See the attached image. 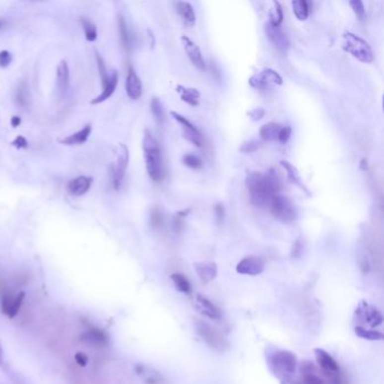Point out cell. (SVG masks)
Masks as SVG:
<instances>
[{
  "mask_svg": "<svg viewBox=\"0 0 384 384\" xmlns=\"http://www.w3.org/2000/svg\"><path fill=\"white\" fill-rule=\"evenodd\" d=\"M1 358H2V348H1V345H0V363H1Z\"/></svg>",
  "mask_w": 384,
  "mask_h": 384,
  "instance_id": "cell-54",
  "label": "cell"
},
{
  "mask_svg": "<svg viewBox=\"0 0 384 384\" xmlns=\"http://www.w3.org/2000/svg\"><path fill=\"white\" fill-rule=\"evenodd\" d=\"M10 124H11V127L14 128H18L19 125L22 124V119H20L18 115H14V116H12V118L10 119Z\"/></svg>",
  "mask_w": 384,
  "mask_h": 384,
  "instance_id": "cell-52",
  "label": "cell"
},
{
  "mask_svg": "<svg viewBox=\"0 0 384 384\" xmlns=\"http://www.w3.org/2000/svg\"><path fill=\"white\" fill-rule=\"evenodd\" d=\"M303 383L304 384H323V381L317 374H314L311 372H306L303 377Z\"/></svg>",
  "mask_w": 384,
  "mask_h": 384,
  "instance_id": "cell-45",
  "label": "cell"
},
{
  "mask_svg": "<svg viewBox=\"0 0 384 384\" xmlns=\"http://www.w3.org/2000/svg\"><path fill=\"white\" fill-rule=\"evenodd\" d=\"M119 30H120L121 42H122L124 50L127 52H130L132 48V36H131L130 30H128L127 20H125V18L122 15H119Z\"/></svg>",
  "mask_w": 384,
  "mask_h": 384,
  "instance_id": "cell-26",
  "label": "cell"
},
{
  "mask_svg": "<svg viewBox=\"0 0 384 384\" xmlns=\"http://www.w3.org/2000/svg\"><path fill=\"white\" fill-rule=\"evenodd\" d=\"M177 93L181 95V98L183 102L189 104L191 106H197L198 105V99L201 97V93L196 88H190V87H184L182 85H178L176 87Z\"/></svg>",
  "mask_w": 384,
  "mask_h": 384,
  "instance_id": "cell-24",
  "label": "cell"
},
{
  "mask_svg": "<svg viewBox=\"0 0 384 384\" xmlns=\"http://www.w3.org/2000/svg\"><path fill=\"white\" fill-rule=\"evenodd\" d=\"M266 267V262L259 256H247L241 259L236 267L238 274L248 275V276H257L264 273Z\"/></svg>",
  "mask_w": 384,
  "mask_h": 384,
  "instance_id": "cell-10",
  "label": "cell"
},
{
  "mask_svg": "<svg viewBox=\"0 0 384 384\" xmlns=\"http://www.w3.org/2000/svg\"><path fill=\"white\" fill-rule=\"evenodd\" d=\"M282 125H279L278 123H267L265 125H262L259 130V136L262 141L266 142H272L277 140L278 136V132L281 130Z\"/></svg>",
  "mask_w": 384,
  "mask_h": 384,
  "instance_id": "cell-27",
  "label": "cell"
},
{
  "mask_svg": "<svg viewBox=\"0 0 384 384\" xmlns=\"http://www.w3.org/2000/svg\"><path fill=\"white\" fill-rule=\"evenodd\" d=\"M268 16H269V23L274 25V26H281V24L283 23V9L281 3L278 1H273L270 3V8L268 11Z\"/></svg>",
  "mask_w": 384,
  "mask_h": 384,
  "instance_id": "cell-32",
  "label": "cell"
},
{
  "mask_svg": "<svg viewBox=\"0 0 384 384\" xmlns=\"http://www.w3.org/2000/svg\"><path fill=\"white\" fill-rule=\"evenodd\" d=\"M181 41H182L184 50H185L187 57L190 58L192 64H193L198 70H201V71L205 70L206 64H205V61H204V59H203L202 52H201V50H199L198 45L196 44L195 42L192 41L190 37L186 36V35H182Z\"/></svg>",
  "mask_w": 384,
  "mask_h": 384,
  "instance_id": "cell-11",
  "label": "cell"
},
{
  "mask_svg": "<svg viewBox=\"0 0 384 384\" xmlns=\"http://www.w3.org/2000/svg\"><path fill=\"white\" fill-rule=\"evenodd\" d=\"M150 223H151L152 228H154V229L161 228L162 223H164V216H162V212L158 207L152 208L151 213H150Z\"/></svg>",
  "mask_w": 384,
  "mask_h": 384,
  "instance_id": "cell-39",
  "label": "cell"
},
{
  "mask_svg": "<svg viewBox=\"0 0 384 384\" xmlns=\"http://www.w3.org/2000/svg\"><path fill=\"white\" fill-rule=\"evenodd\" d=\"M150 108H151V113L154 116V119L159 124H162L165 122V110H164V105L159 98L153 97L151 99V103H150Z\"/></svg>",
  "mask_w": 384,
  "mask_h": 384,
  "instance_id": "cell-35",
  "label": "cell"
},
{
  "mask_svg": "<svg viewBox=\"0 0 384 384\" xmlns=\"http://www.w3.org/2000/svg\"><path fill=\"white\" fill-rule=\"evenodd\" d=\"M316 360L318 365L328 374H337L339 372V364L327 350L317 348L315 349Z\"/></svg>",
  "mask_w": 384,
  "mask_h": 384,
  "instance_id": "cell-16",
  "label": "cell"
},
{
  "mask_svg": "<svg viewBox=\"0 0 384 384\" xmlns=\"http://www.w3.org/2000/svg\"><path fill=\"white\" fill-rule=\"evenodd\" d=\"M96 61H97V65H98V71H99V76H101V80H102V85L105 82L108 76H110V72H108L105 65V62H104L103 58L101 57V54L96 53Z\"/></svg>",
  "mask_w": 384,
  "mask_h": 384,
  "instance_id": "cell-41",
  "label": "cell"
},
{
  "mask_svg": "<svg viewBox=\"0 0 384 384\" xmlns=\"http://www.w3.org/2000/svg\"><path fill=\"white\" fill-rule=\"evenodd\" d=\"M354 332L357 337H360L362 339H365V340L381 341L384 339V335L381 331L363 328L361 325H356V327L354 328Z\"/></svg>",
  "mask_w": 384,
  "mask_h": 384,
  "instance_id": "cell-28",
  "label": "cell"
},
{
  "mask_svg": "<svg viewBox=\"0 0 384 384\" xmlns=\"http://www.w3.org/2000/svg\"><path fill=\"white\" fill-rule=\"evenodd\" d=\"M91 184H93V178L87 176H79L77 178L71 179L66 185L69 194L72 196H82L89 191Z\"/></svg>",
  "mask_w": 384,
  "mask_h": 384,
  "instance_id": "cell-19",
  "label": "cell"
},
{
  "mask_svg": "<svg viewBox=\"0 0 384 384\" xmlns=\"http://www.w3.org/2000/svg\"><path fill=\"white\" fill-rule=\"evenodd\" d=\"M195 308L197 309L199 314L212 320H219L222 318V311L219 307H216L211 300L202 294H197L195 298Z\"/></svg>",
  "mask_w": 384,
  "mask_h": 384,
  "instance_id": "cell-13",
  "label": "cell"
},
{
  "mask_svg": "<svg viewBox=\"0 0 384 384\" xmlns=\"http://www.w3.org/2000/svg\"><path fill=\"white\" fill-rule=\"evenodd\" d=\"M349 6L352 7L357 19L360 20V22H364L366 19V10L363 1H361V0H353V1H349Z\"/></svg>",
  "mask_w": 384,
  "mask_h": 384,
  "instance_id": "cell-38",
  "label": "cell"
},
{
  "mask_svg": "<svg viewBox=\"0 0 384 384\" xmlns=\"http://www.w3.org/2000/svg\"><path fill=\"white\" fill-rule=\"evenodd\" d=\"M362 314H363V317H364V320L371 325V327H377V325H380L382 323L383 321L382 315L373 307L365 306L364 309H363Z\"/></svg>",
  "mask_w": 384,
  "mask_h": 384,
  "instance_id": "cell-29",
  "label": "cell"
},
{
  "mask_svg": "<svg viewBox=\"0 0 384 384\" xmlns=\"http://www.w3.org/2000/svg\"><path fill=\"white\" fill-rule=\"evenodd\" d=\"M142 148H143L145 167H147L149 177L154 183H161L165 177L161 150L157 139L150 130L144 131Z\"/></svg>",
  "mask_w": 384,
  "mask_h": 384,
  "instance_id": "cell-2",
  "label": "cell"
},
{
  "mask_svg": "<svg viewBox=\"0 0 384 384\" xmlns=\"http://www.w3.org/2000/svg\"><path fill=\"white\" fill-rule=\"evenodd\" d=\"M128 149L125 144L120 143L115 151V159L113 162V186L115 191H120L123 184V179L128 167Z\"/></svg>",
  "mask_w": 384,
  "mask_h": 384,
  "instance_id": "cell-7",
  "label": "cell"
},
{
  "mask_svg": "<svg viewBox=\"0 0 384 384\" xmlns=\"http://www.w3.org/2000/svg\"><path fill=\"white\" fill-rule=\"evenodd\" d=\"M265 33L268 40L272 42L273 45L282 52H286L290 47V42L285 33L282 31L279 26H274L269 22L265 24Z\"/></svg>",
  "mask_w": 384,
  "mask_h": 384,
  "instance_id": "cell-12",
  "label": "cell"
},
{
  "mask_svg": "<svg viewBox=\"0 0 384 384\" xmlns=\"http://www.w3.org/2000/svg\"><path fill=\"white\" fill-rule=\"evenodd\" d=\"M249 85L255 89H266L270 86L283 85V78L277 71L273 69H264L259 72L253 74L249 78Z\"/></svg>",
  "mask_w": 384,
  "mask_h": 384,
  "instance_id": "cell-8",
  "label": "cell"
},
{
  "mask_svg": "<svg viewBox=\"0 0 384 384\" xmlns=\"http://www.w3.org/2000/svg\"><path fill=\"white\" fill-rule=\"evenodd\" d=\"M361 168L363 170H366L367 169V161H366V159H362V161H361Z\"/></svg>",
  "mask_w": 384,
  "mask_h": 384,
  "instance_id": "cell-53",
  "label": "cell"
},
{
  "mask_svg": "<svg viewBox=\"0 0 384 384\" xmlns=\"http://www.w3.org/2000/svg\"><path fill=\"white\" fill-rule=\"evenodd\" d=\"M119 85V72L116 70H113L108 76L107 80L103 83V91L99 94L97 97H95L93 101L90 102L91 105H98V104L104 103L107 99H110L113 94L115 93L116 88Z\"/></svg>",
  "mask_w": 384,
  "mask_h": 384,
  "instance_id": "cell-14",
  "label": "cell"
},
{
  "mask_svg": "<svg viewBox=\"0 0 384 384\" xmlns=\"http://www.w3.org/2000/svg\"><path fill=\"white\" fill-rule=\"evenodd\" d=\"M265 110L261 107H256L252 110L250 112L247 113V115L249 116V119L254 121V122H257V121H260L262 118L265 116Z\"/></svg>",
  "mask_w": 384,
  "mask_h": 384,
  "instance_id": "cell-44",
  "label": "cell"
},
{
  "mask_svg": "<svg viewBox=\"0 0 384 384\" xmlns=\"http://www.w3.org/2000/svg\"><path fill=\"white\" fill-rule=\"evenodd\" d=\"M250 202L253 205L260 207L269 204L275 195L281 191L282 185L277 174L273 169L267 173L248 172L246 177Z\"/></svg>",
  "mask_w": 384,
  "mask_h": 384,
  "instance_id": "cell-1",
  "label": "cell"
},
{
  "mask_svg": "<svg viewBox=\"0 0 384 384\" xmlns=\"http://www.w3.org/2000/svg\"><path fill=\"white\" fill-rule=\"evenodd\" d=\"M74 361H76L77 364L81 367H85L88 364V357L86 356L83 353H77L74 355Z\"/></svg>",
  "mask_w": 384,
  "mask_h": 384,
  "instance_id": "cell-50",
  "label": "cell"
},
{
  "mask_svg": "<svg viewBox=\"0 0 384 384\" xmlns=\"http://www.w3.org/2000/svg\"><path fill=\"white\" fill-rule=\"evenodd\" d=\"M269 364L275 375L286 381L295 374L298 358H296L295 354L289 352V350L279 349L270 355Z\"/></svg>",
  "mask_w": 384,
  "mask_h": 384,
  "instance_id": "cell-3",
  "label": "cell"
},
{
  "mask_svg": "<svg viewBox=\"0 0 384 384\" xmlns=\"http://www.w3.org/2000/svg\"><path fill=\"white\" fill-rule=\"evenodd\" d=\"M291 134H292V128L289 127V125H285V127H282L281 130H279L277 140L279 142H282V143H286V142L290 140Z\"/></svg>",
  "mask_w": 384,
  "mask_h": 384,
  "instance_id": "cell-43",
  "label": "cell"
},
{
  "mask_svg": "<svg viewBox=\"0 0 384 384\" xmlns=\"http://www.w3.org/2000/svg\"><path fill=\"white\" fill-rule=\"evenodd\" d=\"M292 8H293L295 17L299 20L308 19L309 14H310V6L306 0H294L292 1Z\"/></svg>",
  "mask_w": 384,
  "mask_h": 384,
  "instance_id": "cell-30",
  "label": "cell"
},
{
  "mask_svg": "<svg viewBox=\"0 0 384 384\" xmlns=\"http://www.w3.org/2000/svg\"><path fill=\"white\" fill-rule=\"evenodd\" d=\"M80 22L82 25V30L85 32V37L88 42H95L97 40V27L94 22H91L90 19L87 17H81Z\"/></svg>",
  "mask_w": 384,
  "mask_h": 384,
  "instance_id": "cell-34",
  "label": "cell"
},
{
  "mask_svg": "<svg viewBox=\"0 0 384 384\" xmlns=\"http://www.w3.org/2000/svg\"><path fill=\"white\" fill-rule=\"evenodd\" d=\"M134 371L137 377L145 384H162L164 383V378L162 375L154 370L153 367L147 364H136L134 366Z\"/></svg>",
  "mask_w": 384,
  "mask_h": 384,
  "instance_id": "cell-17",
  "label": "cell"
},
{
  "mask_svg": "<svg viewBox=\"0 0 384 384\" xmlns=\"http://www.w3.org/2000/svg\"><path fill=\"white\" fill-rule=\"evenodd\" d=\"M191 208H184L182 211H178L176 214H175L174 219H173V229L175 232H181L184 227H185V219L187 218V215L190 214Z\"/></svg>",
  "mask_w": 384,
  "mask_h": 384,
  "instance_id": "cell-36",
  "label": "cell"
},
{
  "mask_svg": "<svg viewBox=\"0 0 384 384\" xmlns=\"http://www.w3.org/2000/svg\"><path fill=\"white\" fill-rule=\"evenodd\" d=\"M183 164L191 169L198 170L203 167V160L197 156V154L186 153L185 156L183 157Z\"/></svg>",
  "mask_w": 384,
  "mask_h": 384,
  "instance_id": "cell-37",
  "label": "cell"
},
{
  "mask_svg": "<svg viewBox=\"0 0 384 384\" xmlns=\"http://www.w3.org/2000/svg\"><path fill=\"white\" fill-rule=\"evenodd\" d=\"M172 281L176 289L183 294H191L192 293V286L191 283L187 277L184 276L181 273H174L172 274Z\"/></svg>",
  "mask_w": 384,
  "mask_h": 384,
  "instance_id": "cell-31",
  "label": "cell"
},
{
  "mask_svg": "<svg viewBox=\"0 0 384 384\" xmlns=\"http://www.w3.org/2000/svg\"><path fill=\"white\" fill-rule=\"evenodd\" d=\"M214 214H215V220L216 223L221 224L224 220V215H225V211H224V206L222 203H216L214 205Z\"/></svg>",
  "mask_w": 384,
  "mask_h": 384,
  "instance_id": "cell-49",
  "label": "cell"
},
{
  "mask_svg": "<svg viewBox=\"0 0 384 384\" xmlns=\"http://www.w3.org/2000/svg\"><path fill=\"white\" fill-rule=\"evenodd\" d=\"M302 247H303V245L301 243V240L296 241V243L293 245V249H292V256L299 257L302 253Z\"/></svg>",
  "mask_w": 384,
  "mask_h": 384,
  "instance_id": "cell-51",
  "label": "cell"
},
{
  "mask_svg": "<svg viewBox=\"0 0 384 384\" xmlns=\"http://www.w3.org/2000/svg\"><path fill=\"white\" fill-rule=\"evenodd\" d=\"M2 26H3V20L0 19V30H1Z\"/></svg>",
  "mask_w": 384,
  "mask_h": 384,
  "instance_id": "cell-55",
  "label": "cell"
},
{
  "mask_svg": "<svg viewBox=\"0 0 384 384\" xmlns=\"http://www.w3.org/2000/svg\"><path fill=\"white\" fill-rule=\"evenodd\" d=\"M343 49L363 64H372L374 60V54L370 44L352 32L344 33Z\"/></svg>",
  "mask_w": 384,
  "mask_h": 384,
  "instance_id": "cell-4",
  "label": "cell"
},
{
  "mask_svg": "<svg viewBox=\"0 0 384 384\" xmlns=\"http://www.w3.org/2000/svg\"><path fill=\"white\" fill-rule=\"evenodd\" d=\"M125 90H127L128 97L132 101H137L142 95L141 79L132 66H128L127 80H125Z\"/></svg>",
  "mask_w": 384,
  "mask_h": 384,
  "instance_id": "cell-15",
  "label": "cell"
},
{
  "mask_svg": "<svg viewBox=\"0 0 384 384\" xmlns=\"http://www.w3.org/2000/svg\"><path fill=\"white\" fill-rule=\"evenodd\" d=\"M24 298H25L24 292H19V293L15 296L14 302H12V309H11L9 318H15V317L17 316L19 309L22 307V303L24 301Z\"/></svg>",
  "mask_w": 384,
  "mask_h": 384,
  "instance_id": "cell-42",
  "label": "cell"
},
{
  "mask_svg": "<svg viewBox=\"0 0 384 384\" xmlns=\"http://www.w3.org/2000/svg\"><path fill=\"white\" fill-rule=\"evenodd\" d=\"M81 339L86 343L97 346H106L108 344V337L106 336V333L97 328L89 329L81 336Z\"/></svg>",
  "mask_w": 384,
  "mask_h": 384,
  "instance_id": "cell-23",
  "label": "cell"
},
{
  "mask_svg": "<svg viewBox=\"0 0 384 384\" xmlns=\"http://www.w3.org/2000/svg\"><path fill=\"white\" fill-rule=\"evenodd\" d=\"M11 61L12 56L9 51H7V50L0 51V68H7L11 64Z\"/></svg>",
  "mask_w": 384,
  "mask_h": 384,
  "instance_id": "cell-48",
  "label": "cell"
},
{
  "mask_svg": "<svg viewBox=\"0 0 384 384\" xmlns=\"http://www.w3.org/2000/svg\"><path fill=\"white\" fill-rule=\"evenodd\" d=\"M270 213L283 223H291L296 219V208L291 199L283 195H275L269 202Z\"/></svg>",
  "mask_w": 384,
  "mask_h": 384,
  "instance_id": "cell-6",
  "label": "cell"
},
{
  "mask_svg": "<svg viewBox=\"0 0 384 384\" xmlns=\"http://www.w3.org/2000/svg\"><path fill=\"white\" fill-rule=\"evenodd\" d=\"M12 302H14V299H11L10 296H3L2 301H1V311L5 314L7 317L10 316L11 309H12Z\"/></svg>",
  "mask_w": 384,
  "mask_h": 384,
  "instance_id": "cell-47",
  "label": "cell"
},
{
  "mask_svg": "<svg viewBox=\"0 0 384 384\" xmlns=\"http://www.w3.org/2000/svg\"><path fill=\"white\" fill-rule=\"evenodd\" d=\"M260 145H261L260 141L253 139V140L244 142V143L240 145L239 151L243 152V153H252V152L257 151V150L260 148Z\"/></svg>",
  "mask_w": 384,
  "mask_h": 384,
  "instance_id": "cell-40",
  "label": "cell"
},
{
  "mask_svg": "<svg viewBox=\"0 0 384 384\" xmlns=\"http://www.w3.org/2000/svg\"><path fill=\"white\" fill-rule=\"evenodd\" d=\"M28 102H30V91L26 83L22 82L15 91V103L19 107L24 108L28 105Z\"/></svg>",
  "mask_w": 384,
  "mask_h": 384,
  "instance_id": "cell-33",
  "label": "cell"
},
{
  "mask_svg": "<svg viewBox=\"0 0 384 384\" xmlns=\"http://www.w3.org/2000/svg\"><path fill=\"white\" fill-rule=\"evenodd\" d=\"M170 116L182 125L183 136L185 137L187 141L191 142V143L196 145L197 148H201L203 145V136L201 134V132L198 131V128H196L193 123H191L185 116L181 115L177 112L172 111L170 112Z\"/></svg>",
  "mask_w": 384,
  "mask_h": 384,
  "instance_id": "cell-9",
  "label": "cell"
},
{
  "mask_svg": "<svg viewBox=\"0 0 384 384\" xmlns=\"http://www.w3.org/2000/svg\"><path fill=\"white\" fill-rule=\"evenodd\" d=\"M10 144L12 147L16 149H27L28 148V141L26 140V137L23 135H17L14 140L10 142Z\"/></svg>",
  "mask_w": 384,
  "mask_h": 384,
  "instance_id": "cell-46",
  "label": "cell"
},
{
  "mask_svg": "<svg viewBox=\"0 0 384 384\" xmlns=\"http://www.w3.org/2000/svg\"><path fill=\"white\" fill-rule=\"evenodd\" d=\"M178 15L181 16L183 23L189 27H193L196 22V15L193 6L190 2L178 1L175 3Z\"/></svg>",
  "mask_w": 384,
  "mask_h": 384,
  "instance_id": "cell-22",
  "label": "cell"
},
{
  "mask_svg": "<svg viewBox=\"0 0 384 384\" xmlns=\"http://www.w3.org/2000/svg\"><path fill=\"white\" fill-rule=\"evenodd\" d=\"M195 272L204 283H211L218 275V266L213 261H199L194 264Z\"/></svg>",
  "mask_w": 384,
  "mask_h": 384,
  "instance_id": "cell-18",
  "label": "cell"
},
{
  "mask_svg": "<svg viewBox=\"0 0 384 384\" xmlns=\"http://www.w3.org/2000/svg\"><path fill=\"white\" fill-rule=\"evenodd\" d=\"M195 330L197 335L202 338V340L208 347L219 353H223L230 348V344L222 333L212 325L203 320L197 319L195 321Z\"/></svg>",
  "mask_w": 384,
  "mask_h": 384,
  "instance_id": "cell-5",
  "label": "cell"
},
{
  "mask_svg": "<svg viewBox=\"0 0 384 384\" xmlns=\"http://www.w3.org/2000/svg\"><path fill=\"white\" fill-rule=\"evenodd\" d=\"M70 70L65 60H61L57 68V87L61 95H64L69 86Z\"/></svg>",
  "mask_w": 384,
  "mask_h": 384,
  "instance_id": "cell-21",
  "label": "cell"
},
{
  "mask_svg": "<svg viewBox=\"0 0 384 384\" xmlns=\"http://www.w3.org/2000/svg\"><path fill=\"white\" fill-rule=\"evenodd\" d=\"M281 166L283 167L284 169H285V172L287 174V178H289L290 181L294 184V185L299 186L302 191L306 192L308 195H310L308 189H307L306 186H304V184L302 182V178H301V176H300V174L298 172V169H296V167H294L293 165L291 164V162L286 161V160H282L281 161Z\"/></svg>",
  "mask_w": 384,
  "mask_h": 384,
  "instance_id": "cell-25",
  "label": "cell"
},
{
  "mask_svg": "<svg viewBox=\"0 0 384 384\" xmlns=\"http://www.w3.org/2000/svg\"><path fill=\"white\" fill-rule=\"evenodd\" d=\"M91 131H93V127H91V124H86L85 127L81 128V130L74 132V133H72V134H70L68 136L64 137L62 140H60V143L64 144V145L83 144L87 140H88Z\"/></svg>",
  "mask_w": 384,
  "mask_h": 384,
  "instance_id": "cell-20",
  "label": "cell"
}]
</instances>
